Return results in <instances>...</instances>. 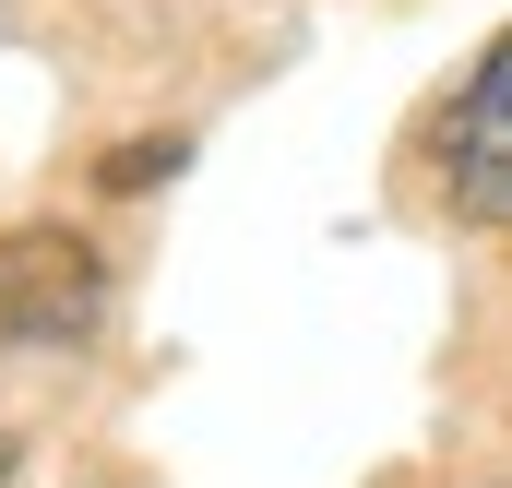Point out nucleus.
I'll return each instance as SVG.
<instances>
[{
	"mask_svg": "<svg viewBox=\"0 0 512 488\" xmlns=\"http://www.w3.org/2000/svg\"><path fill=\"white\" fill-rule=\"evenodd\" d=\"M0 477H12V441H0Z\"/></svg>",
	"mask_w": 512,
	"mask_h": 488,
	"instance_id": "obj_3",
	"label": "nucleus"
},
{
	"mask_svg": "<svg viewBox=\"0 0 512 488\" xmlns=\"http://www.w3.org/2000/svg\"><path fill=\"white\" fill-rule=\"evenodd\" d=\"M84 310H96V274H84L72 239H12L0 250V334L60 346V334H84Z\"/></svg>",
	"mask_w": 512,
	"mask_h": 488,
	"instance_id": "obj_2",
	"label": "nucleus"
},
{
	"mask_svg": "<svg viewBox=\"0 0 512 488\" xmlns=\"http://www.w3.org/2000/svg\"><path fill=\"white\" fill-rule=\"evenodd\" d=\"M441 191H453L465 227H512V36L477 60L465 108L441 131Z\"/></svg>",
	"mask_w": 512,
	"mask_h": 488,
	"instance_id": "obj_1",
	"label": "nucleus"
}]
</instances>
